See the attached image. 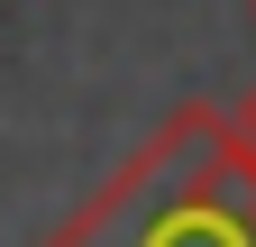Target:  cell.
I'll list each match as a JSON object with an SVG mask.
<instances>
[{
  "instance_id": "cell-1",
  "label": "cell",
  "mask_w": 256,
  "mask_h": 247,
  "mask_svg": "<svg viewBox=\"0 0 256 247\" xmlns=\"http://www.w3.org/2000/svg\"><path fill=\"white\" fill-rule=\"evenodd\" d=\"M46 247H256V146L220 101H183Z\"/></svg>"
},
{
  "instance_id": "cell-2",
  "label": "cell",
  "mask_w": 256,
  "mask_h": 247,
  "mask_svg": "<svg viewBox=\"0 0 256 247\" xmlns=\"http://www.w3.org/2000/svg\"><path fill=\"white\" fill-rule=\"evenodd\" d=\"M220 110H229V101H220ZM229 128H238V138H247V146H256V92H247V101H238V110H229Z\"/></svg>"
}]
</instances>
